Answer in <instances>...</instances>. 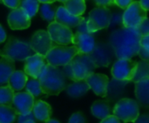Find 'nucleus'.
I'll return each instance as SVG.
<instances>
[{
	"label": "nucleus",
	"mask_w": 149,
	"mask_h": 123,
	"mask_svg": "<svg viewBox=\"0 0 149 123\" xmlns=\"http://www.w3.org/2000/svg\"><path fill=\"white\" fill-rule=\"evenodd\" d=\"M141 34L138 28L122 27L111 32L109 43L114 48L118 58H132L138 55Z\"/></svg>",
	"instance_id": "obj_1"
},
{
	"label": "nucleus",
	"mask_w": 149,
	"mask_h": 123,
	"mask_svg": "<svg viewBox=\"0 0 149 123\" xmlns=\"http://www.w3.org/2000/svg\"><path fill=\"white\" fill-rule=\"evenodd\" d=\"M42 93L47 95H58L66 88V76L62 70L47 64L38 77Z\"/></svg>",
	"instance_id": "obj_2"
},
{
	"label": "nucleus",
	"mask_w": 149,
	"mask_h": 123,
	"mask_svg": "<svg viewBox=\"0 0 149 123\" xmlns=\"http://www.w3.org/2000/svg\"><path fill=\"white\" fill-rule=\"evenodd\" d=\"M68 64L72 70L73 81L85 80L91 74L94 73L97 68L90 54L86 53L78 52Z\"/></svg>",
	"instance_id": "obj_3"
},
{
	"label": "nucleus",
	"mask_w": 149,
	"mask_h": 123,
	"mask_svg": "<svg viewBox=\"0 0 149 123\" xmlns=\"http://www.w3.org/2000/svg\"><path fill=\"white\" fill-rule=\"evenodd\" d=\"M33 52L28 43L10 38L4 48L0 50V57H6L13 61H25Z\"/></svg>",
	"instance_id": "obj_4"
},
{
	"label": "nucleus",
	"mask_w": 149,
	"mask_h": 123,
	"mask_svg": "<svg viewBox=\"0 0 149 123\" xmlns=\"http://www.w3.org/2000/svg\"><path fill=\"white\" fill-rule=\"evenodd\" d=\"M78 53L77 48L73 46L54 45L45 55L47 64L59 67L68 65L72 58Z\"/></svg>",
	"instance_id": "obj_5"
},
{
	"label": "nucleus",
	"mask_w": 149,
	"mask_h": 123,
	"mask_svg": "<svg viewBox=\"0 0 149 123\" xmlns=\"http://www.w3.org/2000/svg\"><path fill=\"white\" fill-rule=\"evenodd\" d=\"M112 113L125 123L133 122L139 115V105L132 99L122 98L114 105Z\"/></svg>",
	"instance_id": "obj_6"
},
{
	"label": "nucleus",
	"mask_w": 149,
	"mask_h": 123,
	"mask_svg": "<svg viewBox=\"0 0 149 123\" xmlns=\"http://www.w3.org/2000/svg\"><path fill=\"white\" fill-rule=\"evenodd\" d=\"M111 12L108 7L97 6L89 14L87 19V27L89 33H94L110 26Z\"/></svg>",
	"instance_id": "obj_7"
},
{
	"label": "nucleus",
	"mask_w": 149,
	"mask_h": 123,
	"mask_svg": "<svg viewBox=\"0 0 149 123\" xmlns=\"http://www.w3.org/2000/svg\"><path fill=\"white\" fill-rule=\"evenodd\" d=\"M90 56L97 67H106L111 63L115 57V52L114 48L109 42H99L95 45Z\"/></svg>",
	"instance_id": "obj_8"
},
{
	"label": "nucleus",
	"mask_w": 149,
	"mask_h": 123,
	"mask_svg": "<svg viewBox=\"0 0 149 123\" xmlns=\"http://www.w3.org/2000/svg\"><path fill=\"white\" fill-rule=\"evenodd\" d=\"M146 18V11L142 8L139 1H133L122 15V24L126 28H137Z\"/></svg>",
	"instance_id": "obj_9"
},
{
	"label": "nucleus",
	"mask_w": 149,
	"mask_h": 123,
	"mask_svg": "<svg viewBox=\"0 0 149 123\" xmlns=\"http://www.w3.org/2000/svg\"><path fill=\"white\" fill-rule=\"evenodd\" d=\"M137 67V62L131 58H118L112 65L111 75L119 80L132 81Z\"/></svg>",
	"instance_id": "obj_10"
},
{
	"label": "nucleus",
	"mask_w": 149,
	"mask_h": 123,
	"mask_svg": "<svg viewBox=\"0 0 149 123\" xmlns=\"http://www.w3.org/2000/svg\"><path fill=\"white\" fill-rule=\"evenodd\" d=\"M47 32L55 45H68L72 43L73 32L72 30L56 21L51 22L47 26Z\"/></svg>",
	"instance_id": "obj_11"
},
{
	"label": "nucleus",
	"mask_w": 149,
	"mask_h": 123,
	"mask_svg": "<svg viewBox=\"0 0 149 123\" xmlns=\"http://www.w3.org/2000/svg\"><path fill=\"white\" fill-rule=\"evenodd\" d=\"M29 45L35 53L45 56L55 44L52 41L47 32L39 30L33 35Z\"/></svg>",
	"instance_id": "obj_12"
},
{
	"label": "nucleus",
	"mask_w": 149,
	"mask_h": 123,
	"mask_svg": "<svg viewBox=\"0 0 149 123\" xmlns=\"http://www.w3.org/2000/svg\"><path fill=\"white\" fill-rule=\"evenodd\" d=\"M47 64V62L44 55L33 53L25 60L24 72L27 76L33 79H38Z\"/></svg>",
	"instance_id": "obj_13"
},
{
	"label": "nucleus",
	"mask_w": 149,
	"mask_h": 123,
	"mask_svg": "<svg viewBox=\"0 0 149 123\" xmlns=\"http://www.w3.org/2000/svg\"><path fill=\"white\" fill-rule=\"evenodd\" d=\"M7 22L13 30H25L31 25V18L24 9L18 7L8 15Z\"/></svg>",
	"instance_id": "obj_14"
},
{
	"label": "nucleus",
	"mask_w": 149,
	"mask_h": 123,
	"mask_svg": "<svg viewBox=\"0 0 149 123\" xmlns=\"http://www.w3.org/2000/svg\"><path fill=\"white\" fill-rule=\"evenodd\" d=\"M34 101V97L29 93L19 92L15 93L12 107L17 114H26L32 112Z\"/></svg>",
	"instance_id": "obj_15"
},
{
	"label": "nucleus",
	"mask_w": 149,
	"mask_h": 123,
	"mask_svg": "<svg viewBox=\"0 0 149 123\" xmlns=\"http://www.w3.org/2000/svg\"><path fill=\"white\" fill-rule=\"evenodd\" d=\"M85 81L97 96L105 98L107 93V86L109 83V78L105 74H91L86 79Z\"/></svg>",
	"instance_id": "obj_16"
},
{
	"label": "nucleus",
	"mask_w": 149,
	"mask_h": 123,
	"mask_svg": "<svg viewBox=\"0 0 149 123\" xmlns=\"http://www.w3.org/2000/svg\"><path fill=\"white\" fill-rule=\"evenodd\" d=\"M72 44L77 48L79 53L90 54L93 51L96 42L91 33L77 32L76 34H73Z\"/></svg>",
	"instance_id": "obj_17"
},
{
	"label": "nucleus",
	"mask_w": 149,
	"mask_h": 123,
	"mask_svg": "<svg viewBox=\"0 0 149 123\" xmlns=\"http://www.w3.org/2000/svg\"><path fill=\"white\" fill-rule=\"evenodd\" d=\"M84 18L82 16H74L69 13L64 6H59L57 8L54 21L57 23L63 25L68 28H76L83 20Z\"/></svg>",
	"instance_id": "obj_18"
},
{
	"label": "nucleus",
	"mask_w": 149,
	"mask_h": 123,
	"mask_svg": "<svg viewBox=\"0 0 149 123\" xmlns=\"http://www.w3.org/2000/svg\"><path fill=\"white\" fill-rule=\"evenodd\" d=\"M129 82L131 81L119 80L114 78L111 81H109L107 86V93H106V98L108 99L107 100L118 101L120 99H122L124 94L125 93V89Z\"/></svg>",
	"instance_id": "obj_19"
},
{
	"label": "nucleus",
	"mask_w": 149,
	"mask_h": 123,
	"mask_svg": "<svg viewBox=\"0 0 149 123\" xmlns=\"http://www.w3.org/2000/svg\"><path fill=\"white\" fill-rule=\"evenodd\" d=\"M135 96L139 106L149 107V79L135 82Z\"/></svg>",
	"instance_id": "obj_20"
},
{
	"label": "nucleus",
	"mask_w": 149,
	"mask_h": 123,
	"mask_svg": "<svg viewBox=\"0 0 149 123\" xmlns=\"http://www.w3.org/2000/svg\"><path fill=\"white\" fill-rule=\"evenodd\" d=\"M32 112L34 115V118L40 121H47L50 119L52 114V109L50 105L41 100L34 101Z\"/></svg>",
	"instance_id": "obj_21"
},
{
	"label": "nucleus",
	"mask_w": 149,
	"mask_h": 123,
	"mask_svg": "<svg viewBox=\"0 0 149 123\" xmlns=\"http://www.w3.org/2000/svg\"><path fill=\"white\" fill-rule=\"evenodd\" d=\"M14 71V61L9 58L1 57V58H0V85L7 84L10 76Z\"/></svg>",
	"instance_id": "obj_22"
},
{
	"label": "nucleus",
	"mask_w": 149,
	"mask_h": 123,
	"mask_svg": "<svg viewBox=\"0 0 149 123\" xmlns=\"http://www.w3.org/2000/svg\"><path fill=\"white\" fill-rule=\"evenodd\" d=\"M65 90L69 97L80 98L87 93V92L90 90V87L85 81V80H84L74 81V83L66 87Z\"/></svg>",
	"instance_id": "obj_23"
},
{
	"label": "nucleus",
	"mask_w": 149,
	"mask_h": 123,
	"mask_svg": "<svg viewBox=\"0 0 149 123\" xmlns=\"http://www.w3.org/2000/svg\"><path fill=\"white\" fill-rule=\"evenodd\" d=\"M28 80V76L24 71H14L9 78L8 86L15 92L22 90Z\"/></svg>",
	"instance_id": "obj_24"
},
{
	"label": "nucleus",
	"mask_w": 149,
	"mask_h": 123,
	"mask_svg": "<svg viewBox=\"0 0 149 123\" xmlns=\"http://www.w3.org/2000/svg\"><path fill=\"white\" fill-rule=\"evenodd\" d=\"M91 113L97 119L103 120L111 115V106L108 100H97L91 106Z\"/></svg>",
	"instance_id": "obj_25"
},
{
	"label": "nucleus",
	"mask_w": 149,
	"mask_h": 123,
	"mask_svg": "<svg viewBox=\"0 0 149 123\" xmlns=\"http://www.w3.org/2000/svg\"><path fill=\"white\" fill-rule=\"evenodd\" d=\"M63 6L69 13L74 16H82L86 10L85 0H66Z\"/></svg>",
	"instance_id": "obj_26"
},
{
	"label": "nucleus",
	"mask_w": 149,
	"mask_h": 123,
	"mask_svg": "<svg viewBox=\"0 0 149 123\" xmlns=\"http://www.w3.org/2000/svg\"><path fill=\"white\" fill-rule=\"evenodd\" d=\"M147 79H149V61L140 60L137 62L136 71L132 81L135 83Z\"/></svg>",
	"instance_id": "obj_27"
},
{
	"label": "nucleus",
	"mask_w": 149,
	"mask_h": 123,
	"mask_svg": "<svg viewBox=\"0 0 149 123\" xmlns=\"http://www.w3.org/2000/svg\"><path fill=\"white\" fill-rule=\"evenodd\" d=\"M17 113L13 107L0 105V123H13Z\"/></svg>",
	"instance_id": "obj_28"
},
{
	"label": "nucleus",
	"mask_w": 149,
	"mask_h": 123,
	"mask_svg": "<svg viewBox=\"0 0 149 123\" xmlns=\"http://www.w3.org/2000/svg\"><path fill=\"white\" fill-rule=\"evenodd\" d=\"M39 11L40 17L44 20L49 23L54 21L55 13L57 11V7L55 5H53L52 4H42V5L40 6Z\"/></svg>",
	"instance_id": "obj_29"
},
{
	"label": "nucleus",
	"mask_w": 149,
	"mask_h": 123,
	"mask_svg": "<svg viewBox=\"0 0 149 123\" xmlns=\"http://www.w3.org/2000/svg\"><path fill=\"white\" fill-rule=\"evenodd\" d=\"M14 95L15 92L9 86L1 87H0V105L12 107Z\"/></svg>",
	"instance_id": "obj_30"
},
{
	"label": "nucleus",
	"mask_w": 149,
	"mask_h": 123,
	"mask_svg": "<svg viewBox=\"0 0 149 123\" xmlns=\"http://www.w3.org/2000/svg\"><path fill=\"white\" fill-rule=\"evenodd\" d=\"M24 9L30 18H33L36 15L40 8V2L38 0H20L19 6Z\"/></svg>",
	"instance_id": "obj_31"
},
{
	"label": "nucleus",
	"mask_w": 149,
	"mask_h": 123,
	"mask_svg": "<svg viewBox=\"0 0 149 123\" xmlns=\"http://www.w3.org/2000/svg\"><path fill=\"white\" fill-rule=\"evenodd\" d=\"M25 87H26V91L27 93H29L30 94H32L34 98L39 97L43 93L40 81L38 79L32 78V79L28 80Z\"/></svg>",
	"instance_id": "obj_32"
},
{
	"label": "nucleus",
	"mask_w": 149,
	"mask_h": 123,
	"mask_svg": "<svg viewBox=\"0 0 149 123\" xmlns=\"http://www.w3.org/2000/svg\"><path fill=\"white\" fill-rule=\"evenodd\" d=\"M141 36H146L149 34V19L146 18L137 27Z\"/></svg>",
	"instance_id": "obj_33"
},
{
	"label": "nucleus",
	"mask_w": 149,
	"mask_h": 123,
	"mask_svg": "<svg viewBox=\"0 0 149 123\" xmlns=\"http://www.w3.org/2000/svg\"><path fill=\"white\" fill-rule=\"evenodd\" d=\"M68 123H86V120L82 113L77 112L70 116Z\"/></svg>",
	"instance_id": "obj_34"
},
{
	"label": "nucleus",
	"mask_w": 149,
	"mask_h": 123,
	"mask_svg": "<svg viewBox=\"0 0 149 123\" xmlns=\"http://www.w3.org/2000/svg\"><path fill=\"white\" fill-rule=\"evenodd\" d=\"M35 120V118H34L33 112H30V113H26V114H19L18 123H23V122L27 121V120Z\"/></svg>",
	"instance_id": "obj_35"
},
{
	"label": "nucleus",
	"mask_w": 149,
	"mask_h": 123,
	"mask_svg": "<svg viewBox=\"0 0 149 123\" xmlns=\"http://www.w3.org/2000/svg\"><path fill=\"white\" fill-rule=\"evenodd\" d=\"M133 0H114V5L118 6L121 9H126L132 3Z\"/></svg>",
	"instance_id": "obj_36"
},
{
	"label": "nucleus",
	"mask_w": 149,
	"mask_h": 123,
	"mask_svg": "<svg viewBox=\"0 0 149 123\" xmlns=\"http://www.w3.org/2000/svg\"><path fill=\"white\" fill-rule=\"evenodd\" d=\"M3 4L12 9H16L19 6L20 0H2Z\"/></svg>",
	"instance_id": "obj_37"
},
{
	"label": "nucleus",
	"mask_w": 149,
	"mask_h": 123,
	"mask_svg": "<svg viewBox=\"0 0 149 123\" xmlns=\"http://www.w3.org/2000/svg\"><path fill=\"white\" fill-rule=\"evenodd\" d=\"M138 55L139 56V58L142 60L149 61V51L146 50V48L140 46L139 47V52H138Z\"/></svg>",
	"instance_id": "obj_38"
},
{
	"label": "nucleus",
	"mask_w": 149,
	"mask_h": 123,
	"mask_svg": "<svg viewBox=\"0 0 149 123\" xmlns=\"http://www.w3.org/2000/svg\"><path fill=\"white\" fill-rule=\"evenodd\" d=\"M76 28H77V32H84V33H89L88 27H87V19H84Z\"/></svg>",
	"instance_id": "obj_39"
},
{
	"label": "nucleus",
	"mask_w": 149,
	"mask_h": 123,
	"mask_svg": "<svg viewBox=\"0 0 149 123\" xmlns=\"http://www.w3.org/2000/svg\"><path fill=\"white\" fill-rule=\"evenodd\" d=\"M100 123H121V120L118 119L115 115L111 114L108 117L103 119Z\"/></svg>",
	"instance_id": "obj_40"
},
{
	"label": "nucleus",
	"mask_w": 149,
	"mask_h": 123,
	"mask_svg": "<svg viewBox=\"0 0 149 123\" xmlns=\"http://www.w3.org/2000/svg\"><path fill=\"white\" fill-rule=\"evenodd\" d=\"M98 6H111L114 5V0H94Z\"/></svg>",
	"instance_id": "obj_41"
},
{
	"label": "nucleus",
	"mask_w": 149,
	"mask_h": 123,
	"mask_svg": "<svg viewBox=\"0 0 149 123\" xmlns=\"http://www.w3.org/2000/svg\"><path fill=\"white\" fill-rule=\"evenodd\" d=\"M132 123H149V115L139 114Z\"/></svg>",
	"instance_id": "obj_42"
},
{
	"label": "nucleus",
	"mask_w": 149,
	"mask_h": 123,
	"mask_svg": "<svg viewBox=\"0 0 149 123\" xmlns=\"http://www.w3.org/2000/svg\"><path fill=\"white\" fill-rule=\"evenodd\" d=\"M139 43H140V46H142L149 51V34L146 35V36H142Z\"/></svg>",
	"instance_id": "obj_43"
},
{
	"label": "nucleus",
	"mask_w": 149,
	"mask_h": 123,
	"mask_svg": "<svg viewBox=\"0 0 149 123\" xmlns=\"http://www.w3.org/2000/svg\"><path fill=\"white\" fill-rule=\"evenodd\" d=\"M6 40V32L3 28V26L0 25V44L5 42Z\"/></svg>",
	"instance_id": "obj_44"
},
{
	"label": "nucleus",
	"mask_w": 149,
	"mask_h": 123,
	"mask_svg": "<svg viewBox=\"0 0 149 123\" xmlns=\"http://www.w3.org/2000/svg\"><path fill=\"white\" fill-rule=\"evenodd\" d=\"M139 2L144 10H146V12L149 11V0H139Z\"/></svg>",
	"instance_id": "obj_45"
},
{
	"label": "nucleus",
	"mask_w": 149,
	"mask_h": 123,
	"mask_svg": "<svg viewBox=\"0 0 149 123\" xmlns=\"http://www.w3.org/2000/svg\"><path fill=\"white\" fill-rule=\"evenodd\" d=\"M38 1L42 4H53L56 1V0H38Z\"/></svg>",
	"instance_id": "obj_46"
},
{
	"label": "nucleus",
	"mask_w": 149,
	"mask_h": 123,
	"mask_svg": "<svg viewBox=\"0 0 149 123\" xmlns=\"http://www.w3.org/2000/svg\"><path fill=\"white\" fill-rule=\"evenodd\" d=\"M46 123H61L59 120H55V119H49V120H47V121H45Z\"/></svg>",
	"instance_id": "obj_47"
},
{
	"label": "nucleus",
	"mask_w": 149,
	"mask_h": 123,
	"mask_svg": "<svg viewBox=\"0 0 149 123\" xmlns=\"http://www.w3.org/2000/svg\"><path fill=\"white\" fill-rule=\"evenodd\" d=\"M23 123H36L35 120H27V121H25Z\"/></svg>",
	"instance_id": "obj_48"
},
{
	"label": "nucleus",
	"mask_w": 149,
	"mask_h": 123,
	"mask_svg": "<svg viewBox=\"0 0 149 123\" xmlns=\"http://www.w3.org/2000/svg\"><path fill=\"white\" fill-rule=\"evenodd\" d=\"M57 1H59V2H62V3H64L66 0H57Z\"/></svg>",
	"instance_id": "obj_49"
},
{
	"label": "nucleus",
	"mask_w": 149,
	"mask_h": 123,
	"mask_svg": "<svg viewBox=\"0 0 149 123\" xmlns=\"http://www.w3.org/2000/svg\"><path fill=\"white\" fill-rule=\"evenodd\" d=\"M2 2V0H0V3H1Z\"/></svg>",
	"instance_id": "obj_50"
}]
</instances>
